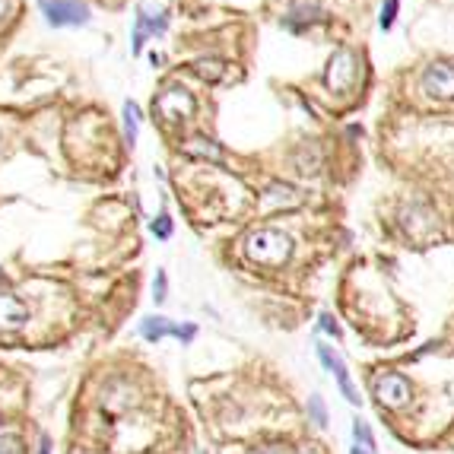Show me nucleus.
Here are the masks:
<instances>
[{"mask_svg":"<svg viewBox=\"0 0 454 454\" xmlns=\"http://www.w3.org/2000/svg\"><path fill=\"white\" fill-rule=\"evenodd\" d=\"M352 80H356V54H352L350 48H340V51H333V58L327 61L324 83L331 86L333 92H343L352 86Z\"/></svg>","mask_w":454,"mask_h":454,"instance_id":"obj_6","label":"nucleus"},{"mask_svg":"<svg viewBox=\"0 0 454 454\" xmlns=\"http://www.w3.org/2000/svg\"><path fill=\"white\" fill-rule=\"evenodd\" d=\"M264 200H267V204H295V200H299V191H295L293 185H280V181H276V185L267 188Z\"/></svg>","mask_w":454,"mask_h":454,"instance_id":"obj_14","label":"nucleus"},{"mask_svg":"<svg viewBox=\"0 0 454 454\" xmlns=\"http://www.w3.org/2000/svg\"><path fill=\"white\" fill-rule=\"evenodd\" d=\"M149 232H153L156 238H162V242H166V238H172V216H168V213H159V219H153V223H149Z\"/></svg>","mask_w":454,"mask_h":454,"instance_id":"obj_18","label":"nucleus"},{"mask_svg":"<svg viewBox=\"0 0 454 454\" xmlns=\"http://www.w3.org/2000/svg\"><path fill=\"white\" fill-rule=\"evenodd\" d=\"M39 454H51V438H48V435H42V448H39Z\"/></svg>","mask_w":454,"mask_h":454,"instance_id":"obj_25","label":"nucleus"},{"mask_svg":"<svg viewBox=\"0 0 454 454\" xmlns=\"http://www.w3.org/2000/svg\"><path fill=\"white\" fill-rule=\"evenodd\" d=\"M248 454H295V451L289 445H267V448H254Z\"/></svg>","mask_w":454,"mask_h":454,"instance_id":"obj_24","label":"nucleus"},{"mask_svg":"<svg viewBox=\"0 0 454 454\" xmlns=\"http://www.w3.org/2000/svg\"><path fill=\"white\" fill-rule=\"evenodd\" d=\"M397 10H400V0H384V4H381V16H378V26H381L384 32H388L391 26H394Z\"/></svg>","mask_w":454,"mask_h":454,"instance_id":"obj_17","label":"nucleus"},{"mask_svg":"<svg viewBox=\"0 0 454 454\" xmlns=\"http://www.w3.org/2000/svg\"><path fill=\"white\" fill-rule=\"evenodd\" d=\"M318 359H321V365H324L327 372H331L333 365L340 362V356H337V352H333V350H331V346H327V343H318Z\"/></svg>","mask_w":454,"mask_h":454,"instance_id":"obj_22","label":"nucleus"},{"mask_svg":"<svg viewBox=\"0 0 454 454\" xmlns=\"http://www.w3.org/2000/svg\"><path fill=\"white\" fill-rule=\"evenodd\" d=\"M153 299H156V305H162V302L168 299V276H166V270H156V283H153Z\"/></svg>","mask_w":454,"mask_h":454,"instance_id":"obj_19","label":"nucleus"},{"mask_svg":"<svg viewBox=\"0 0 454 454\" xmlns=\"http://www.w3.org/2000/svg\"><path fill=\"white\" fill-rule=\"evenodd\" d=\"M422 92L432 99H441V102L454 99V67L445 64V61L429 64L426 70H422Z\"/></svg>","mask_w":454,"mask_h":454,"instance_id":"obj_7","label":"nucleus"},{"mask_svg":"<svg viewBox=\"0 0 454 454\" xmlns=\"http://www.w3.org/2000/svg\"><path fill=\"white\" fill-rule=\"evenodd\" d=\"M318 327H321V331H324V333H331V337H343V331H340L337 318H333L331 312H324V314H321V318H318Z\"/></svg>","mask_w":454,"mask_h":454,"instance_id":"obj_21","label":"nucleus"},{"mask_svg":"<svg viewBox=\"0 0 454 454\" xmlns=\"http://www.w3.org/2000/svg\"><path fill=\"white\" fill-rule=\"evenodd\" d=\"M372 391H375V397H378V403L381 407H391V410H397V407H403V403H410V381L400 375V372H388V375H378L375 378V384H372Z\"/></svg>","mask_w":454,"mask_h":454,"instance_id":"obj_5","label":"nucleus"},{"mask_svg":"<svg viewBox=\"0 0 454 454\" xmlns=\"http://www.w3.org/2000/svg\"><path fill=\"white\" fill-rule=\"evenodd\" d=\"M197 73L204 80H219V77H223V64H219V61H200Z\"/></svg>","mask_w":454,"mask_h":454,"instance_id":"obj_20","label":"nucleus"},{"mask_svg":"<svg viewBox=\"0 0 454 454\" xmlns=\"http://www.w3.org/2000/svg\"><path fill=\"white\" fill-rule=\"evenodd\" d=\"M153 111L162 118V121L178 124V121L194 118V111H197V99H194L188 90H181V86H172V90H162L159 96L153 99Z\"/></svg>","mask_w":454,"mask_h":454,"instance_id":"obj_2","label":"nucleus"},{"mask_svg":"<svg viewBox=\"0 0 454 454\" xmlns=\"http://www.w3.org/2000/svg\"><path fill=\"white\" fill-rule=\"evenodd\" d=\"M137 134H140V109H137V102H124V140H128V147L137 143Z\"/></svg>","mask_w":454,"mask_h":454,"instance_id":"obj_13","label":"nucleus"},{"mask_svg":"<svg viewBox=\"0 0 454 454\" xmlns=\"http://www.w3.org/2000/svg\"><path fill=\"white\" fill-rule=\"evenodd\" d=\"M0 454H23V445L16 435H0Z\"/></svg>","mask_w":454,"mask_h":454,"instance_id":"obj_23","label":"nucleus"},{"mask_svg":"<svg viewBox=\"0 0 454 454\" xmlns=\"http://www.w3.org/2000/svg\"><path fill=\"white\" fill-rule=\"evenodd\" d=\"M318 20H324V10L318 7V0H295L283 23H286L289 32H302L305 26H312V23H318Z\"/></svg>","mask_w":454,"mask_h":454,"instance_id":"obj_10","label":"nucleus"},{"mask_svg":"<svg viewBox=\"0 0 454 454\" xmlns=\"http://www.w3.org/2000/svg\"><path fill=\"white\" fill-rule=\"evenodd\" d=\"M140 333H143V340H149V343H159V340H166V337H178L181 343H191V340L197 337V327L194 324H175V321H168L166 314H149V318L140 321Z\"/></svg>","mask_w":454,"mask_h":454,"instance_id":"obj_4","label":"nucleus"},{"mask_svg":"<svg viewBox=\"0 0 454 454\" xmlns=\"http://www.w3.org/2000/svg\"><path fill=\"white\" fill-rule=\"evenodd\" d=\"M185 153L194 156V159H210V162H216V166H223V149L213 140H207V137H191V140L185 143Z\"/></svg>","mask_w":454,"mask_h":454,"instance_id":"obj_11","label":"nucleus"},{"mask_svg":"<svg viewBox=\"0 0 454 454\" xmlns=\"http://www.w3.org/2000/svg\"><path fill=\"white\" fill-rule=\"evenodd\" d=\"M352 438H356V445L362 448V451L375 454V435H372L369 422H362V419H359V416H356V419H352Z\"/></svg>","mask_w":454,"mask_h":454,"instance_id":"obj_15","label":"nucleus"},{"mask_svg":"<svg viewBox=\"0 0 454 454\" xmlns=\"http://www.w3.org/2000/svg\"><path fill=\"white\" fill-rule=\"evenodd\" d=\"M350 454H369V451H362V448H359V445H356V448H352V451H350Z\"/></svg>","mask_w":454,"mask_h":454,"instance_id":"obj_27","label":"nucleus"},{"mask_svg":"<svg viewBox=\"0 0 454 454\" xmlns=\"http://www.w3.org/2000/svg\"><path fill=\"white\" fill-rule=\"evenodd\" d=\"M245 254L261 267H283L293 257V238L280 229H254L245 238Z\"/></svg>","mask_w":454,"mask_h":454,"instance_id":"obj_1","label":"nucleus"},{"mask_svg":"<svg viewBox=\"0 0 454 454\" xmlns=\"http://www.w3.org/2000/svg\"><path fill=\"white\" fill-rule=\"evenodd\" d=\"M168 29V13H149L147 7H137V20H134V54L143 51L149 35H162Z\"/></svg>","mask_w":454,"mask_h":454,"instance_id":"obj_8","label":"nucleus"},{"mask_svg":"<svg viewBox=\"0 0 454 454\" xmlns=\"http://www.w3.org/2000/svg\"><path fill=\"white\" fill-rule=\"evenodd\" d=\"M42 10H45V20L54 29L64 26H86L92 16V10L86 7L83 0H42Z\"/></svg>","mask_w":454,"mask_h":454,"instance_id":"obj_3","label":"nucleus"},{"mask_svg":"<svg viewBox=\"0 0 454 454\" xmlns=\"http://www.w3.org/2000/svg\"><path fill=\"white\" fill-rule=\"evenodd\" d=\"M308 416H312V422H314L318 429L327 426V407H324V400H321V394H312V397H308Z\"/></svg>","mask_w":454,"mask_h":454,"instance_id":"obj_16","label":"nucleus"},{"mask_svg":"<svg viewBox=\"0 0 454 454\" xmlns=\"http://www.w3.org/2000/svg\"><path fill=\"white\" fill-rule=\"evenodd\" d=\"M4 13H7V0H0V20H4Z\"/></svg>","mask_w":454,"mask_h":454,"instance_id":"obj_26","label":"nucleus"},{"mask_svg":"<svg viewBox=\"0 0 454 454\" xmlns=\"http://www.w3.org/2000/svg\"><path fill=\"white\" fill-rule=\"evenodd\" d=\"M29 305L20 302L16 295L0 293V331H20V327L29 324Z\"/></svg>","mask_w":454,"mask_h":454,"instance_id":"obj_9","label":"nucleus"},{"mask_svg":"<svg viewBox=\"0 0 454 454\" xmlns=\"http://www.w3.org/2000/svg\"><path fill=\"white\" fill-rule=\"evenodd\" d=\"M331 375L337 378V384H340V394L346 397V403H352V407H356V403H362V397H359V391L352 388V381H350V372H346V362H343V359H340V362L331 369Z\"/></svg>","mask_w":454,"mask_h":454,"instance_id":"obj_12","label":"nucleus"}]
</instances>
